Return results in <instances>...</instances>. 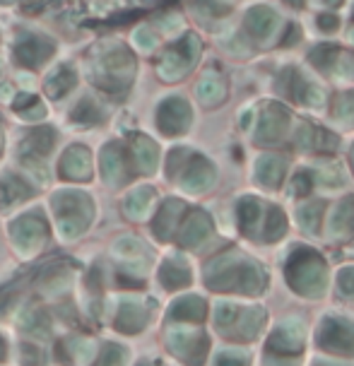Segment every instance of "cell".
I'll list each match as a JSON object with an SVG mask.
<instances>
[{
  "mask_svg": "<svg viewBox=\"0 0 354 366\" xmlns=\"http://www.w3.org/2000/svg\"><path fill=\"white\" fill-rule=\"evenodd\" d=\"M246 364H248L246 354H241V352H226V354H222L217 366H246Z\"/></svg>",
  "mask_w": 354,
  "mask_h": 366,
  "instance_id": "d4e9b609",
  "label": "cell"
},
{
  "mask_svg": "<svg viewBox=\"0 0 354 366\" xmlns=\"http://www.w3.org/2000/svg\"><path fill=\"white\" fill-rule=\"evenodd\" d=\"M287 275L296 292L306 297H320L325 289V265L311 248H301L287 263Z\"/></svg>",
  "mask_w": 354,
  "mask_h": 366,
  "instance_id": "7a4b0ae2",
  "label": "cell"
},
{
  "mask_svg": "<svg viewBox=\"0 0 354 366\" xmlns=\"http://www.w3.org/2000/svg\"><path fill=\"white\" fill-rule=\"evenodd\" d=\"M140 157V167H143V171H152L154 162H157V149H154V145L150 143V140H140V147L135 149Z\"/></svg>",
  "mask_w": 354,
  "mask_h": 366,
  "instance_id": "7402d4cb",
  "label": "cell"
},
{
  "mask_svg": "<svg viewBox=\"0 0 354 366\" xmlns=\"http://www.w3.org/2000/svg\"><path fill=\"white\" fill-rule=\"evenodd\" d=\"M207 280L215 289H241L246 294H258L266 287V275L261 267L236 253H226L212 260L207 267Z\"/></svg>",
  "mask_w": 354,
  "mask_h": 366,
  "instance_id": "6da1fadb",
  "label": "cell"
},
{
  "mask_svg": "<svg viewBox=\"0 0 354 366\" xmlns=\"http://www.w3.org/2000/svg\"><path fill=\"white\" fill-rule=\"evenodd\" d=\"M191 123V106L186 104L178 97H172L169 101L162 104V111H159V125L167 135H178L188 128Z\"/></svg>",
  "mask_w": 354,
  "mask_h": 366,
  "instance_id": "5b68a950",
  "label": "cell"
},
{
  "mask_svg": "<svg viewBox=\"0 0 354 366\" xmlns=\"http://www.w3.org/2000/svg\"><path fill=\"white\" fill-rule=\"evenodd\" d=\"M338 289L342 294H347V297H352V294H354V267H347V270L340 272Z\"/></svg>",
  "mask_w": 354,
  "mask_h": 366,
  "instance_id": "603a6c76",
  "label": "cell"
},
{
  "mask_svg": "<svg viewBox=\"0 0 354 366\" xmlns=\"http://www.w3.org/2000/svg\"><path fill=\"white\" fill-rule=\"evenodd\" d=\"M272 347L282 352H296L301 347V328L296 323H285L272 337Z\"/></svg>",
  "mask_w": 354,
  "mask_h": 366,
  "instance_id": "9a60e30c",
  "label": "cell"
},
{
  "mask_svg": "<svg viewBox=\"0 0 354 366\" xmlns=\"http://www.w3.org/2000/svg\"><path fill=\"white\" fill-rule=\"evenodd\" d=\"M320 340H323L325 347L335 352H354V326L344 318L328 321L323 326V332H320Z\"/></svg>",
  "mask_w": 354,
  "mask_h": 366,
  "instance_id": "8992f818",
  "label": "cell"
},
{
  "mask_svg": "<svg viewBox=\"0 0 354 366\" xmlns=\"http://www.w3.org/2000/svg\"><path fill=\"white\" fill-rule=\"evenodd\" d=\"M285 229H287V222H285L282 210L268 208V215L263 217V236H266L268 241H275L277 236L285 234Z\"/></svg>",
  "mask_w": 354,
  "mask_h": 366,
  "instance_id": "2e32d148",
  "label": "cell"
},
{
  "mask_svg": "<svg viewBox=\"0 0 354 366\" xmlns=\"http://www.w3.org/2000/svg\"><path fill=\"white\" fill-rule=\"evenodd\" d=\"M287 164L277 154H263L256 162V181L263 183L266 188H277L280 181L285 178Z\"/></svg>",
  "mask_w": 354,
  "mask_h": 366,
  "instance_id": "52a82bcc",
  "label": "cell"
},
{
  "mask_svg": "<svg viewBox=\"0 0 354 366\" xmlns=\"http://www.w3.org/2000/svg\"><path fill=\"white\" fill-rule=\"evenodd\" d=\"M338 25H340V20L333 15V12H325V15L318 17V27H320V29H325V32L338 29Z\"/></svg>",
  "mask_w": 354,
  "mask_h": 366,
  "instance_id": "484cf974",
  "label": "cell"
},
{
  "mask_svg": "<svg viewBox=\"0 0 354 366\" xmlns=\"http://www.w3.org/2000/svg\"><path fill=\"white\" fill-rule=\"evenodd\" d=\"M320 215H323V205H320V203L301 205V208L296 210V217H299V222L304 224V229H306V232H311V234H314L316 229H318Z\"/></svg>",
  "mask_w": 354,
  "mask_h": 366,
  "instance_id": "e0dca14e",
  "label": "cell"
},
{
  "mask_svg": "<svg viewBox=\"0 0 354 366\" xmlns=\"http://www.w3.org/2000/svg\"><path fill=\"white\" fill-rule=\"evenodd\" d=\"M239 217H241V227L246 234L256 236V227L263 224V205L256 198H246L239 205Z\"/></svg>",
  "mask_w": 354,
  "mask_h": 366,
  "instance_id": "5bb4252c",
  "label": "cell"
},
{
  "mask_svg": "<svg viewBox=\"0 0 354 366\" xmlns=\"http://www.w3.org/2000/svg\"><path fill=\"white\" fill-rule=\"evenodd\" d=\"M352 164H354V149H352Z\"/></svg>",
  "mask_w": 354,
  "mask_h": 366,
  "instance_id": "f1b7e54d",
  "label": "cell"
},
{
  "mask_svg": "<svg viewBox=\"0 0 354 366\" xmlns=\"http://www.w3.org/2000/svg\"><path fill=\"white\" fill-rule=\"evenodd\" d=\"M352 229H354V200L347 198L335 205L333 215H330V236L344 239Z\"/></svg>",
  "mask_w": 354,
  "mask_h": 366,
  "instance_id": "9c48e42d",
  "label": "cell"
},
{
  "mask_svg": "<svg viewBox=\"0 0 354 366\" xmlns=\"http://www.w3.org/2000/svg\"><path fill=\"white\" fill-rule=\"evenodd\" d=\"M198 53H200V41H198L193 34H188L176 49H172L167 56H164L162 68H159L162 77L164 80L183 77V75L188 73V68L198 60Z\"/></svg>",
  "mask_w": 354,
  "mask_h": 366,
  "instance_id": "3957f363",
  "label": "cell"
},
{
  "mask_svg": "<svg viewBox=\"0 0 354 366\" xmlns=\"http://www.w3.org/2000/svg\"><path fill=\"white\" fill-rule=\"evenodd\" d=\"M202 313H205V306H202V302L196 297L183 299V302L174 308V316L176 318H200Z\"/></svg>",
  "mask_w": 354,
  "mask_h": 366,
  "instance_id": "44dd1931",
  "label": "cell"
},
{
  "mask_svg": "<svg viewBox=\"0 0 354 366\" xmlns=\"http://www.w3.org/2000/svg\"><path fill=\"white\" fill-rule=\"evenodd\" d=\"M314 138H316V128H311V125H301L299 133H296V143L304 149H314Z\"/></svg>",
  "mask_w": 354,
  "mask_h": 366,
  "instance_id": "cb8c5ba5",
  "label": "cell"
},
{
  "mask_svg": "<svg viewBox=\"0 0 354 366\" xmlns=\"http://www.w3.org/2000/svg\"><path fill=\"white\" fill-rule=\"evenodd\" d=\"M311 188V173L304 171L294 178V193H306Z\"/></svg>",
  "mask_w": 354,
  "mask_h": 366,
  "instance_id": "4316f807",
  "label": "cell"
},
{
  "mask_svg": "<svg viewBox=\"0 0 354 366\" xmlns=\"http://www.w3.org/2000/svg\"><path fill=\"white\" fill-rule=\"evenodd\" d=\"M352 41H354V32H352Z\"/></svg>",
  "mask_w": 354,
  "mask_h": 366,
  "instance_id": "f546056e",
  "label": "cell"
},
{
  "mask_svg": "<svg viewBox=\"0 0 354 366\" xmlns=\"http://www.w3.org/2000/svg\"><path fill=\"white\" fill-rule=\"evenodd\" d=\"M280 25V17L270 10V8H253L246 15V29L251 32L256 39H270L272 32Z\"/></svg>",
  "mask_w": 354,
  "mask_h": 366,
  "instance_id": "ba28073f",
  "label": "cell"
},
{
  "mask_svg": "<svg viewBox=\"0 0 354 366\" xmlns=\"http://www.w3.org/2000/svg\"><path fill=\"white\" fill-rule=\"evenodd\" d=\"M338 56H340L338 46H318V49L311 53V63L318 65V68H323V70H328V68H333V63L338 60Z\"/></svg>",
  "mask_w": 354,
  "mask_h": 366,
  "instance_id": "d6986e66",
  "label": "cell"
},
{
  "mask_svg": "<svg viewBox=\"0 0 354 366\" xmlns=\"http://www.w3.org/2000/svg\"><path fill=\"white\" fill-rule=\"evenodd\" d=\"M292 92H294V99L301 101L306 106H323L325 97L320 92L318 84H314L311 80L301 77V75H294V82H292Z\"/></svg>",
  "mask_w": 354,
  "mask_h": 366,
  "instance_id": "7c38bea8",
  "label": "cell"
},
{
  "mask_svg": "<svg viewBox=\"0 0 354 366\" xmlns=\"http://www.w3.org/2000/svg\"><path fill=\"white\" fill-rule=\"evenodd\" d=\"M212 181H215V169L205 159H196L186 171V178H183L188 191H205L212 186Z\"/></svg>",
  "mask_w": 354,
  "mask_h": 366,
  "instance_id": "30bf717a",
  "label": "cell"
},
{
  "mask_svg": "<svg viewBox=\"0 0 354 366\" xmlns=\"http://www.w3.org/2000/svg\"><path fill=\"white\" fill-rule=\"evenodd\" d=\"M287 125H290V114H287L282 106L270 104L268 109H263L261 119H258V133L256 140L261 145H270L277 143L282 135L287 133Z\"/></svg>",
  "mask_w": 354,
  "mask_h": 366,
  "instance_id": "277c9868",
  "label": "cell"
},
{
  "mask_svg": "<svg viewBox=\"0 0 354 366\" xmlns=\"http://www.w3.org/2000/svg\"><path fill=\"white\" fill-rule=\"evenodd\" d=\"M198 97H200V101H202V104H207V106L220 104V101L226 97L224 80H222L217 73H207L205 77L198 82Z\"/></svg>",
  "mask_w": 354,
  "mask_h": 366,
  "instance_id": "8fae6325",
  "label": "cell"
},
{
  "mask_svg": "<svg viewBox=\"0 0 354 366\" xmlns=\"http://www.w3.org/2000/svg\"><path fill=\"white\" fill-rule=\"evenodd\" d=\"M207 234H210V219H207V215L193 212L191 219H188V224L183 227V243H188V246H198L200 241H205Z\"/></svg>",
  "mask_w": 354,
  "mask_h": 366,
  "instance_id": "4fadbf2b",
  "label": "cell"
},
{
  "mask_svg": "<svg viewBox=\"0 0 354 366\" xmlns=\"http://www.w3.org/2000/svg\"><path fill=\"white\" fill-rule=\"evenodd\" d=\"M342 0H323V5H328V8H333V5H340Z\"/></svg>",
  "mask_w": 354,
  "mask_h": 366,
  "instance_id": "83f0119b",
  "label": "cell"
},
{
  "mask_svg": "<svg viewBox=\"0 0 354 366\" xmlns=\"http://www.w3.org/2000/svg\"><path fill=\"white\" fill-rule=\"evenodd\" d=\"M162 280L167 287H181V284L188 282V270L183 265H176V263H169L162 272Z\"/></svg>",
  "mask_w": 354,
  "mask_h": 366,
  "instance_id": "ffe728a7",
  "label": "cell"
},
{
  "mask_svg": "<svg viewBox=\"0 0 354 366\" xmlns=\"http://www.w3.org/2000/svg\"><path fill=\"white\" fill-rule=\"evenodd\" d=\"M335 119L347 125H354V95L352 92L338 97V101H335Z\"/></svg>",
  "mask_w": 354,
  "mask_h": 366,
  "instance_id": "ac0fdd59",
  "label": "cell"
}]
</instances>
